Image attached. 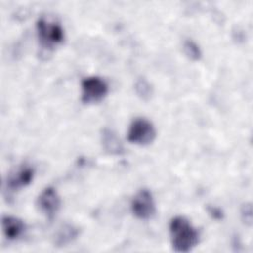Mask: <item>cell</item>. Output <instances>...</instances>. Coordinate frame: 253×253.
Segmentation results:
<instances>
[{
  "instance_id": "6da1fadb",
  "label": "cell",
  "mask_w": 253,
  "mask_h": 253,
  "mask_svg": "<svg viewBox=\"0 0 253 253\" xmlns=\"http://www.w3.org/2000/svg\"><path fill=\"white\" fill-rule=\"evenodd\" d=\"M169 233L172 247L176 252H189L200 242V232L183 215L171 219Z\"/></svg>"
},
{
  "instance_id": "7a4b0ae2",
  "label": "cell",
  "mask_w": 253,
  "mask_h": 253,
  "mask_svg": "<svg viewBox=\"0 0 253 253\" xmlns=\"http://www.w3.org/2000/svg\"><path fill=\"white\" fill-rule=\"evenodd\" d=\"M36 28L39 42L45 50L53 49L64 40V30L57 21L41 17L37 21Z\"/></svg>"
},
{
  "instance_id": "3957f363",
  "label": "cell",
  "mask_w": 253,
  "mask_h": 253,
  "mask_svg": "<svg viewBox=\"0 0 253 253\" xmlns=\"http://www.w3.org/2000/svg\"><path fill=\"white\" fill-rule=\"evenodd\" d=\"M126 136L130 143L145 146L154 141L156 129L152 122L146 118H135L128 126Z\"/></svg>"
},
{
  "instance_id": "277c9868",
  "label": "cell",
  "mask_w": 253,
  "mask_h": 253,
  "mask_svg": "<svg viewBox=\"0 0 253 253\" xmlns=\"http://www.w3.org/2000/svg\"><path fill=\"white\" fill-rule=\"evenodd\" d=\"M109 93V85L100 76H87L81 81V101L90 105L101 102Z\"/></svg>"
},
{
  "instance_id": "5b68a950",
  "label": "cell",
  "mask_w": 253,
  "mask_h": 253,
  "mask_svg": "<svg viewBox=\"0 0 253 253\" xmlns=\"http://www.w3.org/2000/svg\"><path fill=\"white\" fill-rule=\"evenodd\" d=\"M130 209L133 215L141 220L150 219L156 212V206L152 193L148 189H140L133 196Z\"/></svg>"
},
{
  "instance_id": "8992f818",
  "label": "cell",
  "mask_w": 253,
  "mask_h": 253,
  "mask_svg": "<svg viewBox=\"0 0 253 253\" xmlns=\"http://www.w3.org/2000/svg\"><path fill=\"white\" fill-rule=\"evenodd\" d=\"M35 176V169L28 163H22L13 169L6 177L5 186L7 191L16 192L30 185Z\"/></svg>"
},
{
  "instance_id": "52a82bcc",
  "label": "cell",
  "mask_w": 253,
  "mask_h": 253,
  "mask_svg": "<svg viewBox=\"0 0 253 253\" xmlns=\"http://www.w3.org/2000/svg\"><path fill=\"white\" fill-rule=\"evenodd\" d=\"M61 200L55 188L48 186L44 188L37 199L39 210L48 218L52 219L60 209Z\"/></svg>"
},
{
  "instance_id": "ba28073f",
  "label": "cell",
  "mask_w": 253,
  "mask_h": 253,
  "mask_svg": "<svg viewBox=\"0 0 253 253\" xmlns=\"http://www.w3.org/2000/svg\"><path fill=\"white\" fill-rule=\"evenodd\" d=\"M2 231L8 240H17L26 231V223L19 217L4 215L2 217Z\"/></svg>"
},
{
  "instance_id": "9c48e42d",
  "label": "cell",
  "mask_w": 253,
  "mask_h": 253,
  "mask_svg": "<svg viewBox=\"0 0 253 253\" xmlns=\"http://www.w3.org/2000/svg\"><path fill=\"white\" fill-rule=\"evenodd\" d=\"M101 144L105 152L111 155H122L125 152L124 145L118 134L111 128L105 127L101 131Z\"/></svg>"
},
{
  "instance_id": "30bf717a",
  "label": "cell",
  "mask_w": 253,
  "mask_h": 253,
  "mask_svg": "<svg viewBox=\"0 0 253 253\" xmlns=\"http://www.w3.org/2000/svg\"><path fill=\"white\" fill-rule=\"evenodd\" d=\"M79 233L80 230L77 226L65 223L57 228L52 237V242L56 247H63L74 241L78 237Z\"/></svg>"
},
{
  "instance_id": "8fae6325",
  "label": "cell",
  "mask_w": 253,
  "mask_h": 253,
  "mask_svg": "<svg viewBox=\"0 0 253 253\" xmlns=\"http://www.w3.org/2000/svg\"><path fill=\"white\" fill-rule=\"evenodd\" d=\"M134 90L136 95L144 101L149 100L153 95V87L144 77H139L136 79L134 83Z\"/></svg>"
},
{
  "instance_id": "7c38bea8",
  "label": "cell",
  "mask_w": 253,
  "mask_h": 253,
  "mask_svg": "<svg viewBox=\"0 0 253 253\" xmlns=\"http://www.w3.org/2000/svg\"><path fill=\"white\" fill-rule=\"evenodd\" d=\"M183 50L186 56L191 60L197 61L202 57V50L200 46L192 40H186L184 42Z\"/></svg>"
},
{
  "instance_id": "4fadbf2b",
  "label": "cell",
  "mask_w": 253,
  "mask_h": 253,
  "mask_svg": "<svg viewBox=\"0 0 253 253\" xmlns=\"http://www.w3.org/2000/svg\"><path fill=\"white\" fill-rule=\"evenodd\" d=\"M241 216L243 219V222L247 225L252 224V208L251 204L246 203L241 208Z\"/></svg>"
}]
</instances>
